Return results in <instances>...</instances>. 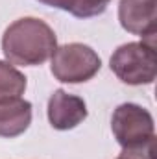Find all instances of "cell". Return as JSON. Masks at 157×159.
<instances>
[{
    "mask_svg": "<svg viewBox=\"0 0 157 159\" xmlns=\"http://www.w3.org/2000/svg\"><path fill=\"white\" fill-rule=\"evenodd\" d=\"M111 129L122 148H139L150 141H155L154 117L148 109L137 104L118 106L111 119Z\"/></svg>",
    "mask_w": 157,
    "mask_h": 159,
    "instance_id": "4",
    "label": "cell"
},
{
    "mask_svg": "<svg viewBox=\"0 0 157 159\" xmlns=\"http://www.w3.org/2000/svg\"><path fill=\"white\" fill-rule=\"evenodd\" d=\"M26 91V76L7 61H0V102L19 98Z\"/></svg>",
    "mask_w": 157,
    "mask_h": 159,
    "instance_id": "9",
    "label": "cell"
},
{
    "mask_svg": "<svg viewBox=\"0 0 157 159\" xmlns=\"http://www.w3.org/2000/svg\"><path fill=\"white\" fill-rule=\"evenodd\" d=\"M87 119V106L83 98L69 94L63 89L54 91L48 100V120L56 129H72Z\"/></svg>",
    "mask_w": 157,
    "mask_h": 159,
    "instance_id": "6",
    "label": "cell"
},
{
    "mask_svg": "<svg viewBox=\"0 0 157 159\" xmlns=\"http://www.w3.org/2000/svg\"><path fill=\"white\" fill-rule=\"evenodd\" d=\"M155 141H150L139 148H122V154L117 159H154Z\"/></svg>",
    "mask_w": 157,
    "mask_h": 159,
    "instance_id": "10",
    "label": "cell"
},
{
    "mask_svg": "<svg viewBox=\"0 0 157 159\" xmlns=\"http://www.w3.org/2000/svg\"><path fill=\"white\" fill-rule=\"evenodd\" d=\"M39 2L52 7L65 9L79 19H89V17L102 15L111 0H39Z\"/></svg>",
    "mask_w": 157,
    "mask_h": 159,
    "instance_id": "8",
    "label": "cell"
},
{
    "mask_svg": "<svg viewBox=\"0 0 157 159\" xmlns=\"http://www.w3.org/2000/svg\"><path fill=\"white\" fill-rule=\"evenodd\" d=\"M118 20L126 32L141 35L142 41H154L157 34L155 0H120Z\"/></svg>",
    "mask_w": 157,
    "mask_h": 159,
    "instance_id": "5",
    "label": "cell"
},
{
    "mask_svg": "<svg viewBox=\"0 0 157 159\" xmlns=\"http://www.w3.org/2000/svg\"><path fill=\"white\" fill-rule=\"evenodd\" d=\"M57 48L54 30L41 19L24 17L7 26L2 37V52L7 63L19 67L43 65Z\"/></svg>",
    "mask_w": 157,
    "mask_h": 159,
    "instance_id": "1",
    "label": "cell"
},
{
    "mask_svg": "<svg viewBox=\"0 0 157 159\" xmlns=\"http://www.w3.org/2000/svg\"><path fill=\"white\" fill-rule=\"evenodd\" d=\"M111 70L128 85H150L157 76V54L154 41L128 43L118 46L109 61Z\"/></svg>",
    "mask_w": 157,
    "mask_h": 159,
    "instance_id": "2",
    "label": "cell"
},
{
    "mask_svg": "<svg viewBox=\"0 0 157 159\" xmlns=\"http://www.w3.org/2000/svg\"><path fill=\"white\" fill-rule=\"evenodd\" d=\"M32 124V104L28 100L9 98L0 102V137L13 139L22 135Z\"/></svg>",
    "mask_w": 157,
    "mask_h": 159,
    "instance_id": "7",
    "label": "cell"
},
{
    "mask_svg": "<svg viewBox=\"0 0 157 159\" xmlns=\"http://www.w3.org/2000/svg\"><path fill=\"white\" fill-rule=\"evenodd\" d=\"M100 67L102 59L91 46L81 43H69L54 50L50 70L54 78L63 83H81L94 78Z\"/></svg>",
    "mask_w": 157,
    "mask_h": 159,
    "instance_id": "3",
    "label": "cell"
}]
</instances>
